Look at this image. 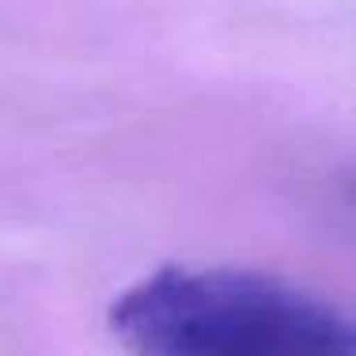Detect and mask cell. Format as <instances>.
I'll list each match as a JSON object with an SVG mask.
<instances>
[{"mask_svg": "<svg viewBox=\"0 0 356 356\" xmlns=\"http://www.w3.org/2000/svg\"><path fill=\"white\" fill-rule=\"evenodd\" d=\"M129 356H356V318L318 296L220 266H163L110 303Z\"/></svg>", "mask_w": 356, "mask_h": 356, "instance_id": "6da1fadb", "label": "cell"}]
</instances>
